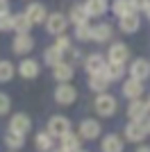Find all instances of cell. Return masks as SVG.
Returning a JSON list of instances; mask_svg holds the SVG:
<instances>
[{"label": "cell", "instance_id": "cell-32", "mask_svg": "<svg viewBox=\"0 0 150 152\" xmlns=\"http://www.w3.org/2000/svg\"><path fill=\"white\" fill-rule=\"evenodd\" d=\"M75 37L80 39V41H89V39H91V27L89 25H77L75 27Z\"/></svg>", "mask_w": 150, "mask_h": 152}, {"label": "cell", "instance_id": "cell-22", "mask_svg": "<svg viewBox=\"0 0 150 152\" xmlns=\"http://www.w3.org/2000/svg\"><path fill=\"white\" fill-rule=\"evenodd\" d=\"M127 55H130V50H127V45H123V43H114L112 48H109V61L123 64L125 59H127Z\"/></svg>", "mask_w": 150, "mask_h": 152}, {"label": "cell", "instance_id": "cell-18", "mask_svg": "<svg viewBox=\"0 0 150 152\" xmlns=\"http://www.w3.org/2000/svg\"><path fill=\"white\" fill-rule=\"evenodd\" d=\"M52 75H55V80H59V82H68L71 77H73V66L66 61L57 64V66H52Z\"/></svg>", "mask_w": 150, "mask_h": 152}, {"label": "cell", "instance_id": "cell-10", "mask_svg": "<svg viewBox=\"0 0 150 152\" xmlns=\"http://www.w3.org/2000/svg\"><path fill=\"white\" fill-rule=\"evenodd\" d=\"M130 75L134 77V80H139V82L148 80L150 77V64L146 61V59H137V61L130 66Z\"/></svg>", "mask_w": 150, "mask_h": 152}, {"label": "cell", "instance_id": "cell-27", "mask_svg": "<svg viewBox=\"0 0 150 152\" xmlns=\"http://www.w3.org/2000/svg\"><path fill=\"white\" fill-rule=\"evenodd\" d=\"M112 9H114V14H116L118 18H123V16H127V14L134 12V7H132L130 0H114Z\"/></svg>", "mask_w": 150, "mask_h": 152}, {"label": "cell", "instance_id": "cell-6", "mask_svg": "<svg viewBox=\"0 0 150 152\" xmlns=\"http://www.w3.org/2000/svg\"><path fill=\"white\" fill-rule=\"evenodd\" d=\"M75 98H77V91H75L71 84L64 82L62 86H57V91H55V100L59 102V104H73Z\"/></svg>", "mask_w": 150, "mask_h": 152}, {"label": "cell", "instance_id": "cell-34", "mask_svg": "<svg viewBox=\"0 0 150 152\" xmlns=\"http://www.w3.org/2000/svg\"><path fill=\"white\" fill-rule=\"evenodd\" d=\"M9 107H12V100H9V95L0 93V116H5L7 111H9Z\"/></svg>", "mask_w": 150, "mask_h": 152}, {"label": "cell", "instance_id": "cell-1", "mask_svg": "<svg viewBox=\"0 0 150 152\" xmlns=\"http://www.w3.org/2000/svg\"><path fill=\"white\" fill-rule=\"evenodd\" d=\"M116 109H118V102H116L114 95L100 93L98 98H96V114L105 116V118H112V116L116 114Z\"/></svg>", "mask_w": 150, "mask_h": 152}, {"label": "cell", "instance_id": "cell-7", "mask_svg": "<svg viewBox=\"0 0 150 152\" xmlns=\"http://www.w3.org/2000/svg\"><path fill=\"white\" fill-rule=\"evenodd\" d=\"M25 16L30 18L32 25H37V23H46V18H48L46 7L41 5V2H32V5H27V9H25Z\"/></svg>", "mask_w": 150, "mask_h": 152}, {"label": "cell", "instance_id": "cell-2", "mask_svg": "<svg viewBox=\"0 0 150 152\" xmlns=\"http://www.w3.org/2000/svg\"><path fill=\"white\" fill-rule=\"evenodd\" d=\"M48 132H50V136L52 139H62V136H66V134L71 132V123H68V118H64V116H52L48 121Z\"/></svg>", "mask_w": 150, "mask_h": 152}, {"label": "cell", "instance_id": "cell-37", "mask_svg": "<svg viewBox=\"0 0 150 152\" xmlns=\"http://www.w3.org/2000/svg\"><path fill=\"white\" fill-rule=\"evenodd\" d=\"M137 152H150V148H148V145H141V148H139Z\"/></svg>", "mask_w": 150, "mask_h": 152}, {"label": "cell", "instance_id": "cell-3", "mask_svg": "<svg viewBox=\"0 0 150 152\" xmlns=\"http://www.w3.org/2000/svg\"><path fill=\"white\" fill-rule=\"evenodd\" d=\"M148 111H150L148 102H141V100H132L130 107H127V116H130L134 123H143Z\"/></svg>", "mask_w": 150, "mask_h": 152}, {"label": "cell", "instance_id": "cell-28", "mask_svg": "<svg viewBox=\"0 0 150 152\" xmlns=\"http://www.w3.org/2000/svg\"><path fill=\"white\" fill-rule=\"evenodd\" d=\"M14 30H18V34H30V30H32L30 18H27L25 14H18V16H14Z\"/></svg>", "mask_w": 150, "mask_h": 152}, {"label": "cell", "instance_id": "cell-8", "mask_svg": "<svg viewBox=\"0 0 150 152\" xmlns=\"http://www.w3.org/2000/svg\"><path fill=\"white\" fill-rule=\"evenodd\" d=\"M32 48H34V39H32L30 34H18L12 43V50L16 52V55H27Z\"/></svg>", "mask_w": 150, "mask_h": 152}, {"label": "cell", "instance_id": "cell-11", "mask_svg": "<svg viewBox=\"0 0 150 152\" xmlns=\"http://www.w3.org/2000/svg\"><path fill=\"white\" fill-rule=\"evenodd\" d=\"M105 66H107L105 57H102V55H98V52L89 55V57H87V64H84V68H87L89 75H93V73H102V70H105Z\"/></svg>", "mask_w": 150, "mask_h": 152}, {"label": "cell", "instance_id": "cell-26", "mask_svg": "<svg viewBox=\"0 0 150 152\" xmlns=\"http://www.w3.org/2000/svg\"><path fill=\"white\" fill-rule=\"evenodd\" d=\"M62 148L66 152H80V136H75L73 132H68L66 136H62Z\"/></svg>", "mask_w": 150, "mask_h": 152}, {"label": "cell", "instance_id": "cell-21", "mask_svg": "<svg viewBox=\"0 0 150 152\" xmlns=\"http://www.w3.org/2000/svg\"><path fill=\"white\" fill-rule=\"evenodd\" d=\"M139 25H141V20H139V16H137L134 12L121 18V30H123V32H127V34L137 32V30H139Z\"/></svg>", "mask_w": 150, "mask_h": 152}, {"label": "cell", "instance_id": "cell-17", "mask_svg": "<svg viewBox=\"0 0 150 152\" xmlns=\"http://www.w3.org/2000/svg\"><path fill=\"white\" fill-rule=\"evenodd\" d=\"M18 73L21 77H27V80H32V77L39 75V64L34 61V59H23L18 66Z\"/></svg>", "mask_w": 150, "mask_h": 152}, {"label": "cell", "instance_id": "cell-39", "mask_svg": "<svg viewBox=\"0 0 150 152\" xmlns=\"http://www.w3.org/2000/svg\"><path fill=\"white\" fill-rule=\"evenodd\" d=\"M146 14H148V16H150V5H148V9H146Z\"/></svg>", "mask_w": 150, "mask_h": 152}, {"label": "cell", "instance_id": "cell-36", "mask_svg": "<svg viewBox=\"0 0 150 152\" xmlns=\"http://www.w3.org/2000/svg\"><path fill=\"white\" fill-rule=\"evenodd\" d=\"M9 14V5H7V0H0V16H5Z\"/></svg>", "mask_w": 150, "mask_h": 152}, {"label": "cell", "instance_id": "cell-33", "mask_svg": "<svg viewBox=\"0 0 150 152\" xmlns=\"http://www.w3.org/2000/svg\"><path fill=\"white\" fill-rule=\"evenodd\" d=\"M14 30V16L5 14V16H0V32H9Z\"/></svg>", "mask_w": 150, "mask_h": 152}, {"label": "cell", "instance_id": "cell-31", "mask_svg": "<svg viewBox=\"0 0 150 152\" xmlns=\"http://www.w3.org/2000/svg\"><path fill=\"white\" fill-rule=\"evenodd\" d=\"M55 48H57V50H62V52H71V50H73V45H71V39L66 37V34H59V37H57Z\"/></svg>", "mask_w": 150, "mask_h": 152}, {"label": "cell", "instance_id": "cell-4", "mask_svg": "<svg viewBox=\"0 0 150 152\" xmlns=\"http://www.w3.org/2000/svg\"><path fill=\"white\" fill-rule=\"evenodd\" d=\"M146 134H148V129H146L143 123H134L132 121L130 125L125 127V139L132 141V143H141V141L146 139Z\"/></svg>", "mask_w": 150, "mask_h": 152}, {"label": "cell", "instance_id": "cell-38", "mask_svg": "<svg viewBox=\"0 0 150 152\" xmlns=\"http://www.w3.org/2000/svg\"><path fill=\"white\" fill-rule=\"evenodd\" d=\"M146 129H148V134H150V118L146 121Z\"/></svg>", "mask_w": 150, "mask_h": 152}, {"label": "cell", "instance_id": "cell-41", "mask_svg": "<svg viewBox=\"0 0 150 152\" xmlns=\"http://www.w3.org/2000/svg\"><path fill=\"white\" fill-rule=\"evenodd\" d=\"M148 107H150V98H148Z\"/></svg>", "mask_w": 150, "mask_h": 152}, {"label": "cell", "instance_id": "cell-30", "mask_svg": "<svg viewBox=\"0 0 150 152\" xmlns=\"http://www.w3.org/2000/svg\"><path fill=\"white\" fill-rule=\"evenodd\" d=\"M14 77V66L9 61H0V82H9Z\"/></svg>", "mask_w": 150, "mask_h": 152}, {"label": "cell", "instance_id": "cell-40", "mask_svg": "<svg viewBox=\"0 0 150 152\" xmlns=\"http://www.w3.org/2000/svg\"><path fill=\"white\" fill-rule=\"evenodd\" d=\"M55 152H66V150H64V148H59V150H55Z\"/></svg>", "mask_w": 150, "mask_h": 152}, {"label": "cell", "instance_id": "cell-23", "mask_svg": "<svg viewBox=\"0 0 150 152\" xmlns=\"http://www.w3.org/2000/svg\"><path fill=\"white\" fill-rule=\"evenodd\" d=\"M5 143H7V148L9 150H18V148H23L25 145V134H21V132H9L5 134Z\"/></svg>", "mask_w": 150, "mask_h": 152}, {"label": "cell", "instance_id": "cell-20", "mask_svg": "<svg viewBox=\"0 0 150 152\" xmlns=\"http://www.w3.org/2000/svg\"><path fill=\"white\" fill-rule=\"evenodd\" d=\"M34 148H37L39 152H48V150H52V136H50L48 129H46V132H39L37 136H34Z\"/></svg>", "mask_w": 150, "mask_h": 152}, {"label": "cell", "instance_id": "cell-25", "mask_svg": "<svg viewBox=\"0 0 150 152\" xmlns=\"http://www.w3.org/2000/svg\"><path fill=\"white\" fill-rule=\"evenodd\" d=\"M89 16H102L107 12V0H87L84 2Z\"/></svg>", "mask_w": 150, "mask_h": 152}, {"label": "cell", "instance_id": "cell-13", "mask_svg": "<svg viewBox=\"0 0 150 152\" xmlns=\"http://www.w3.org/2000/svg\"><path fill=\"white\" fill-rule=\"evenodd\" d=\"M91 39H93L96 43H105L112 39V25H107V23H98L96 27H91Z\"/></svg>", "mask_w": 150, "mask_h": 152}, {"label": "cell", "instance_id": "cell-14", "mask_svg": "<svg viewBox=\"0 0 150 152\" xmlns=\"http://www.w3.org/2000/svg\"><path fill=\"white\" fill-rule=\"evenodd\" d=\"M30 127H32V123L25 114H16V116H12V121H9V129H12V132L25 134V132H30Z\"/></svg>", "mask_w": 150, "mask_h": 152}, {"label": "cell", "instance_id": "cell-35", "mask_svg": "<svg viewBox=\"0 0 150 152\" xmlns=\"http://www.w3.org/2000/svg\"><path fill=\"white\" fill-rule=\"evenodd\" d=\"M130 2H132V7H134V12H137V9L146 12V9H148V5H150V0H130Z\"/></svg>", "mask_w": 150, "mask_h": 152}, {"label": "cell", "instance_id": "cell-29", "mask_svg": "<svg viewBox=\"0 0 150 152\" xmlns=\"http://www.w3.org/2000/svg\"><path fill=\"white\" fill-rule=\"evenodd\" d=\"M62 57H64V52L62 50H57L55 45L52 48H48V50L43 52V59L48 66H57V64H62Z\"/></svg>", "mask_w": 150, "mask_h": 152}, {"label": "cell", "instance_id": "cell-5", "mask_svg": "<svg viewBox=\"0 0 150 152\" xmlns=\"http://www.w3.org/2000/svg\"><path fill=\"white\" fill-rule=\"evenodd\" d=\"M66 16L64 14H50L48 18H46V27H48V32L50 34H64V30H66Z\"/></svg>", "mask_w": 150, "mask_h": 152}, {"label": "cell", "instance_id": "cell-16", "mask_svg": "<svg viewBox=\"0 0 150 152\" xmlns=\"http://www.w3.org/2000/svg\"><path fill=\"white\" fill-rule=\"evenodd\" d=\"M89 86H91V91L105 93V89L109 86V77L105 75V70H102V73H93V75L89 77Z\"/></svg>", "mask_w": 150, "mask_h": 152}, {"label": "cell", "instance_id": "cell-15", "mask_svg": "<svg viewBox=\"0 0 150 152\" xmlns=\"http://www.w3.org/2000/svg\"><path fill=\"white\" fill-rule=\"evenodd\" d=\"M100 150L102 152H123V141H121V136H116V134H109V136L102 139Z\"/></svg>", "mask_w": 150, "mask_h": 152}, {"label": "cell", "instance_id": "cell-9", "mask_svg": "<svg viewBox=\"0 0 150 152\" xmlns=\"http://www.w3.org/2000/svg\"><path fill=\"white\" fill-rule=\"evenodd\" d=\"M80 136L82 139H98L100 136V123L98 121H91V118H87V121L80 123Z\"/></svg>", "mask_w": 150, "mask_h": 152}, {"label": "cell", "instance_id": "cell-42", "mask_svg": "<svg viewBox=\"0 0 150 152\" xmlns=\"http://www.w3.org/2000/svg\"><path fill=\"white\" fill-rule=\"evenodd\" d=\"M80 152H82V150H80Z\"/></svg>", "mask_w": 150, "mask_h": 152}, {"label": "cell", "instance_id": "cell-19", "mask_svg": "<svg viewBox=\"0 0 150 152\" xmlns=\"http://www.w3.org/2000/svg\"><path fill=\"white\" fill-rule=\"evenodd\" d=\"M71 20L75 23V27L77 25H87V20H89V12H87V7L84 5H73V9H71Z\"/></svg>", "mask_w": 150, "mask_h": 152}, {"label": "cell", "instance_id": "cell-24", "mask_svg": "<svg viewBox=\"0 0 150 152\" xmlns=\"http://www.w3.org/2000/svg\"><path fill=\"white\" fill-rule=\"evenodd\" d=\"M123 73H125V66H123V64H118V61H109V64L105 66V75L109 77V82L121 80V77H123Z\"/></svg>", "mask_w": 150, "mask_h": 152}, {"label": "cell", "instance_id": "cell-12", "mask_svg": "<svg viewBox=\"0 0 150 152\" xmlns=\"http://www.w3.org/2000/svg\"><path fill=\"white\" fill-rule=\"evenodd\" d=\"M123 93L127 95L130 100H139V95H143V82H139V80L130 77V80L123 84Z\"/></svg>", "mask_w": 150, "mask_h": 152}]
</instances>
